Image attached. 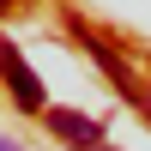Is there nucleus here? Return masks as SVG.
<instances>
[{"instance_id":"423d86ee","label":"nucleus","mask_w":151,"mask_h":151,"mask_svg":"<svg viewBox=\"0 0 151 151\" xmlns=\"http://www.w3.org/2000/svg\"><path fill=\"white\" fill-rule=\"evenodd\" d=\"M6 6H12V0H0V12H6Z\"/></svg>"},{"instance_id":"0eeeda50","label":"nucleus","mask_w":151,"mask_h":151,"mask_svg":"<svg viewBox=\"0 0 151 151\" xmlns=\"http://www.w3.org/2000/svg\"><path fill=\"white\" fill-rule=\"evenodd\" d=\"M97 151H109V145H97Z\"/></svg>"},{"instance_id":"20e7f679","label":"nucleus","mask_w":151,"mask_h":151,"mask_svg":"<svg viewBox=\"0 0 151 151\" xmlns=\"http://www.w3.org/2000/svg\"><path fill=\"white\" fill-rule=\"evenodd\" d=\"M139 109H145V121H151V85H145V91H139Z\"/></svg>"},{"instance_id":"f257e3e1","label":"nucleus","mask_w":151,"mask_h":151,"mask_svg":"<svg viewBox=\"0 0 151 151\" xmlns=\"http://www.w3.org/2000/svg\"><path fill=\"white\" fill-rule=\"evenodd\" d=\"M73 36H79V42H85V55H91L97 67H103V79L115 85L121 97H133V103H139V91H145V85L133 79V67H127V60H121V48H115V42H103V36H97V30H91V24H85V18H73Z\"/></svg>"},{"instance_id":"f03ea898","label":"nucleus","mask_w":151,"mask_h":151,"mask_svg":"<svg viewBox=\"0 0 151 151\" xmlns=\"http://www.w3.org/2000/svg\"><path fill=\"white\" fill-rule=\"evenodd\" d=\"M0 79H6V91H12V103H18V109H30V115H42V109H48V103H42V85H36V73L24 67V55L6 42V36H0Z\"/></svg>"},{"instance_id":"7ed1b4c3","label":"nucleus","mask_w":151,"mask_h":151,"mask_svg":"<svg viewBox=\"0 0 151 151\" xmlns=\"http://www.w3.org/2000/svg\"><path fill=\"white\" fill-rule=\"evenodd\" d=\"M42 121H48V133L67 139L73 151H97V145H103V121H97V115H79V109H42Z\"/></svg>"},{"instance_id":"39448f33","label":"nucleus","mask_w":151,"mask_h":151,"mask_svg":"<svg viewBox=\"0 0 151 151\" xmlns=\"http://www.w3.org/2000/svg\"><path fill=\"white\" fill-rule=\"evenodd\" d=\"M0 151H24V145H18V139H0Z\"/></svg>"}]
</instances>
